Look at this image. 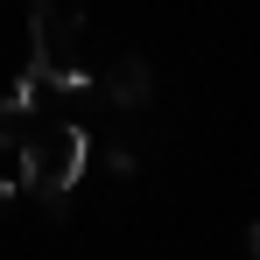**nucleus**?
Returning a JSON list of instances; mask_svg holds the SVG:
<instances>
[{
  "label": "nucleus",
  "mask_w": 260,
  "mask_h": 260,
  "mask_svg": "<svg viewBox=\"0 0 260 260\" xmlns=\"http://www.w3.org/2000/svg\"><path fill=\"white\" fill-rule=\"evenodd\" d=\"M14 190H21V183H7V176H0V211H7V204H14Z\"/></svg>",
  "instance_id": "nucleus-5"
},
{
  "label": "nucleus",
  "mask_w": 260,
  "mask_h": 260,
  "mask_svg": "<svg viewBox=\"0 0 260 260\" xmlns=\"http://www.w3.org/2000/svg\"><path fill=\"white\" fill-rule=\"evenodd\" d=\"M106 91H113L120 106H141V99L155 91V78H148V63H141V56H120V63H113V78H106Z\"/></svg>",
  "instance_id": "nucleus-4"
},
{
  "label": "nucleus",
  "mask_w": 260,
  "mask_h": 260,
  "mask_svg": "<svg viewBox=\"0 0 260 260\" xmlns=\"http://www.w3.org/2000/svg\"><path fill=\"white\" fill-rule=\"evenodd\" d=\"M246 246H253V253H260V225H253V232H246Z\"/></svg>",
  "instance_id": "nucleus-6"
},
{
  "label": "nucleus",
  "mask_w": 260,
  "mask_h": 260,
  "mask_svg": "<svg viewBox=\"0 0 260 260\" xmlns=\"http://www.w3.org/2000/svg\"><path fill=\"white\" fill-rule=\"evenodd\" d=\"M36 120V78H21L14 91H0V148H21Z\"/></svg>",
  "instance_id": "nucleus-3"
},
{
  "label": "nucleus",
  "mask_w": 260,
  "mask_h": 260,
  "mask_svg": "<svg viewBox=\"0 0 260 260\" xmlns=\"http://www.w3.org/2000/svg\"><path fill=\"white\" fill-rule=\"evenodd\" d=\"M85 162H91V134L78 120H63V127H49V134H28L21 141V190L63 197V190H78Z\"/></svg>",
  "instance_id": "nucleus-2"
},
{
  "label": "nucleus",
  "mask_w": 260,
  "mask_h": 260,
  "mask_svg": "<svg viewBox=\"0 0 260 260\" xmlns=\"http://www.w3.org/2000/svg\"><path fill=\"white\" fill-rule=\"evenodd\" d=\"M28 28H36V71L56 91H85L91 63H85V0H36L28 7Z\"/></svg>",
  "instance_id": "nucleus-1"
}]
</instances>
